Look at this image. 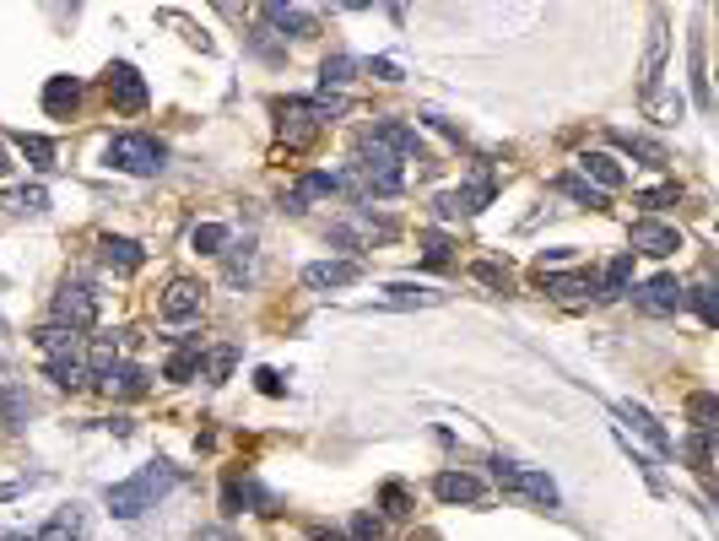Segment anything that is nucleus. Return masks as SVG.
Instances as JSON below:
<instances>
[{
	"label": "nucleus",
	"instance_id": "nucleus-18",
	"mask_svg": "<svg viewBox=\"0 0 719 541\" xmlns=\"http://www.w3.org/2000/svg\"><path fill=\"white\" fill-rule=\"evenodd\" d=\"M617 417H622V422H633V433H644V439L655 444L660 455H676V439H671V433L660 428L655 417L644 412V406H633V401H617Z\"/></svg>",
	"mask_w": 719,
	"mask_h": 541
},
{
	"label": "nucleus",
	"instance_id": "nucleus-31",
	"mask_svg": "<svg viewBox=\"0 0 719 541\" xmlns=\"http://www.w3.org/2000/svg\"><path fill=\"white\" fill-rule=\"evenodd\" d=\"M628 282H633V249H622V255L606 266V276H601V298H622L628 293Z\"/></svg>",
	"mask_w": 719,
	"mask_h": 541
},
{
	"label": "nucleus",
	"instance_id": "nucleus-6",
	"mask_svg": "<svg viewBox=\"0 0 719 541\" xmlns=\"http://www.w3.org/2000/svg\"><path fill=\"white\" fill-rule=\"evenodd\" d=\"M492 195H498V174H492V168L482 163L471 179L460 184V190L438 195V211H444V217H476V211L492 206Z\"/></svg>",
	"mask_w": 719,
	"mask_h": 541
},
{
	"label": "nucleus",
	"instance_id": "nucleus-8",
	"mask_svg": "<svg viewBox=\"0 0 719 541\" xmlns=\"http://www.w3.org/2000/svg\"><path fill=\"white\" fill-rule=\"evenodd\" d=\"M628 244H633V255H649V260H665V255H676L682 249V233L671 228V222H655V217H638L633 222V233H628Z\"/></svg>",
	"mask_w": 719,
	"mask_h": 541
},
{
	"label": "nucleus",
	"instance_id": "nucleus-51",
	"mask_svg": "<svg viewBox=\"0 0 719 541\" xmlns=\"http://www.w3.org/2000/svg\"><path fill=\"white\" fill-rule=\"evenodd\" d=\"M676 120H682V98H665L660 103V125H676Z\"/></svg>",
	"mask_w": 719,
	"mask_h": 541
},
{
	"label": "nucleus",
	"instance_id": "nucleus-17",
	"mask_svg": "<svg viewBox=\"0 0 719 541\" xmlns=\"http://www.w3.org/2000/svg\"><path fill=\"white\" fill-rule=\"evenodd\" d=\"M44 109L55 114V120H71V114L82 109V82H76V76H49L44 82Z\"/></svg>",
	"mask_w": 719,
	"mask_h": 541
},
{
	"label": "nucleus",
	"instance_id": "nucleus-49",
	"mask_svg": "<svg viewBox=\"0 0 719 541\" xmlns=\"http://www.w3.org/2000/svg\"><path fill=\"white\" fill-rule=\"evenodd\" d=\"M255 379H260V390H265V395H282V390H287V385H282V374H276V368H260Z\"/></svg>",
	"mask_w": 719,
	"mask_h": 541
},
{
	"label": "nucleus",
	"instance_id": "nucleus-15",
	"mask_svg": "<svg viewBox=\"0 0 719 541\" xmlns=\"http://www.w3.org/2000/svg\"><path fill=\"white\" fill-rule=\"evenodd\" d=\"M536 282H541V293H552V298H563V303H579V298H601V282H595L590 271H568V276H557V271H541Z\"/></svg>",
	"mask_w": 719,
	"mask_h": 541
},
{
	"label": "nucleus",
	"instance_id": "nucleus-27",
	"mask_svg": "<svg viewBox=\"0 0 719 541\" xmlns=\"http://www.w3.org/2000/svg\"><path fill=\"white\" fill-rule=\"evenodd\" d=\"M222 255H228V287H249V276H255V239L228 244Z\"/></svg>",
	"mask_w": 719,
	"mask_h": 541
},
{
	"label": "nucleus",
	"instance_id": "nucleus-53",
	"mask_svg": "<svg viewBox=\"0 0 719 541\" xmlns=\"http://www.w3.org/2000/svg\"><path fill=\"white\" fill-rule=\"evenodd\" d=\"M6 168H11V163H6V147H0V174H6Z\"/></svg>",
	"mask_w": 719,
	"mask_h": 541
},
{
	"label": "nucleus",
	"instance_id": "nucleus-20",
	"mask_svg": "<svg viewBox=\"0 0 719 541\" xmlns=\"http://www.w3.org/2000/svg\"><path fill=\"white\" fill-rule=\"evenodd\" d=\"M98 249H103V260H109L114 271H125V276L146 266V249H141L136 239H119V233H103V239H98Z\"/></svg>",
	"mask_w": 719,
	"mask_h": 541
},
{
	"label": "nucleus",
	"instance_id": "nucleus-10",
	"mask_svg": "<svg viewBox=\"0 0 719 541\" xmlns=\"http://www.w3.org/2000/svg\"><path fill=\"white\" fill-rule=\"evenodd\" d=\"M201 298H206L201 282H190V276H173L163 303H157V314H163L168 325H184V320H195V314H201Z\"/></svg>",
	"mask_w": 719,
	"mask_h": 541
},
{
	"label": "nucleus",
	"instance_id": "nucleus-22",
	"mask_svg": "<svg viewBox=\"0 0 719 541\" xmlns=\"http://www.w3.org/2000/svg\"><path fill=\"white\" fill-rule=\"evenodd\" d=\"M260 17L271 22L282 38H287V33H292V38H309V33H314V11H303V6H265Z\"/></svg>",
	"mask_w": 719,
	"mask_h": 541
},
{
	"label": "nucleus",
	"instance_id": "nucleus-12",
	"mask_svg": "<svg viewBox=\"0 0 719 541\" xmlns=\"http://www.w3.org/2000/svg\"><path fill=\"white\" fill-rule=\"evenodd\" d=\"M109 98H114V109H119V114H141L152 92H146V82H141L136 65L119 60V65H109Z\"/></svg>",
	"mask_w": 719,
	"mask_h": 541
},
{
	"label": "nucleus",
	"instance_id": "nucleus-41",
	"mask_svg": "<svg viewBox=\"0 0 719 541\" xmlns=\"http://www.w3.org/2000/svg\"><path fill=\"white\" fill-rule=\"evenodd\" d=\"M633 201H638V206H644V211H660V206H676V201H682V184H655V190H638V195H633Z\"/></svg>",
	"mask_w": 719,
	"mask_h": 541
},
{
	"label": "nucleus",
	"instance_id": "nucleus-26",
	"mask_svg": "<svg viewBox=\"0 0 719 541\" xmlns=\"http://www.w3.org/2000/svg\"><path fill=\"white\" fill-rule=\"evenodd\" d=\"M611 141H617V152H628V157H644L649 168H665V147H660V141H649V136H633V130H611Z\"/></svg>",
	"mask_w": 719,
	"mask_h": 541
},
{
	"label": "nucleus",
	"instance_id": "nucleus-48",
	"mask_svg": "<svg viewBox=\"0 0 719 541\" xmlns=\"http://www.w3.org/2000/svg\"><path fill=\"white\" fill-rule=\"evenodd\" d=\"M195 541H238V531H233V525H201Z\"/></svg>",
	"mask_w": 719,
	"mask_h": 541
},
{
	"label": "nucleus",
	"instance_id": "nucleus-14",
	"mask_svg": "<svg viewBox=\"0 0 719 541\" xmlns=\"http://www.w3.org/2000/svg\"><path fill=\"white\" fill-rule=\"evenodd\" d=\"M363 266L357 260H309L303 266V287H314V293H330V287H352Z\"/></svg>",
	"mask_w": 719,
	"mask_h": 541
},
{
	"label": "nucleus",
	"instance_id": "nucleus-36",
	"mask_svg": "<svg viewBox=\"0 0 719 541\" xmlns=\"http://www.w3.org/2000/svg\"><path fill=\"white\" fill-rule=\"evenodd\" d=\"M114 368H119L114 341H109V336H103V341H92V352H87V374H92V379H109Z\"/></svg>",
	"mask_w": 719,
	"mask_h": 541
},
{
	"label": "nucleus",
	"instance_id": "nucleus-47",
	"mask_svg": "<svg viewBox=\"0 0 719 541\" xmlns=\"http://www.w3.org/2000/svg\"><path fill=\"white\" fill-rule=\"evenodd\" d=\"M352 536H357V541H379V536H384V520H379V514H357V520H352Z\"/></svg>",
	"mask_w": 719,
	"mask_h": 541
},
{
	"label": "nucleus",
	"instance_id": "nucleus-24",
	"mask_svg": "<svg viewBox=\"0 0 719 541\" xmlns=\"http://www.w3.org/2000/svg\"><path fill=\"white\" fill-rule=\"evenodd\" d=\"M44 374H49V379H55V385H60V390H87V385H92L87 363H82V358H76V352H71V358H49V363H44Z\"/></svg>",
	"mask_w": 719,
	"mask_h": 541
},
{
	"label": "nucleus",
	"instance_id": "nucleus-46",
	"mask_svg": "<svg viewBox=\"0 0 719 541\" xmlns=\"http://www.w3.org/2000/svg\"><path fill=\"white\" fill-rule=\"evenodd\" d=\"M471 276H476V282H487V287H498V293H509V271H503V266H492V260H476Z\"/></svg>",
	"mask_w": 719,
	"mask_h": 541
},
{
	"label": "nucleus",
	"instance_id": "nucleus-29",
	"mask_svg": "<svg viewBox=\"0 0 719 541\" xmlns=\"http://www.w3.org/2000/svg\"><path fill=\"white\" fill-rule=\"evenodd\" d=\"M228 244H233V233L222 228V222H195V233H190V249H195V255H222Z\"/></svg>",
	"mask_w": 719,
	"mask_h": 541
},
{
	"label": "nucleus",
	"instance_id": "nucleus-52",
	"mask_svg": "<svg viewBox=\"0 0 719 541\" xmlns=\"http://www.w3.org/2000/svg\"><path fill=\"white\" fill-rule=\"evenodd\" d=\"M314 536H319V541H346L341 531H314Z\"/></svg>",
	"mask_w": 719,
	"mask_h": 541
},
{
	"label": "nucleus",
	"instance_id": "nucleus-5",
	"mask_svg": "<svg viewBox=\"0 0 719 541\" xmlns=\"http://www.w3.org/2000/svg\"><path fill=\"white\" fill-rule=\"evenodd\" d=\"M492 482L503 487V493H519V498H530V504H541V509H557V482L547 477V471H530V466H514V460H492Z\"/></svg>",
	"mask_w": 719,
	"mask_h": 541
},
{
	"label": "nucleus",
	"instance_id": "nucleus-30",
	"mask_svg": "<svg viewBox=\"0 0 719 541\" xmlns=\"http://www.w3.org/2000/svg\"><path fill=\"white\" fill-rule=\"evenodd\" d=\"M28 395H22L11 379H0V417H6V428H28Z\"/></svg>",
	"mask_w": 719,
	"mask_h": 541
},
{
	"label": "nucleus",
	"instance_id": "nucleus-40",
	"mask_svg": "<svg viewBox=\"0 0 719 541\" xmlns=\"http://www.w3.org/2000/svg\"><path fill=\"white\" fill-rule=\"evenodd\" d=\"M379 504H384V514H390V520H406V514H411V493H406L401 482H384V487H379Z\"/></svg>",
	"mask_w": 719,
	"mask_h": 541
},
{
	"label": "nucleus",
	"instance_id": "nucleus-37",
	"mask_svg": "<svg viewBox=\"0 0 719 541\" xmlns=\"http://www.w3.org/2000/svg\"><path fill=\"white\" fill-rule=\"evenodd\" d=\"M687 417H692V428H698V433H709V428H714V417H719V401H714L709 390L687 395Z\"/></svg>",
	"mask_w": 719,
	"mask_h": 541
},
{
	"label": "nucleus",
	"instance_id": "nucleus-13",
	"mask_svg": "<svg viewBox=\"0 0 719 541\" xmlns=\"http://www.w3.org/2000/svg\"><path fill=\"white\" fill-rule=\"evenodd\" d=\"M574 163H579V179L590 184V190H601V195H611V190L628 184V174H622V163L611 152H579Z\"/></svg>",
	"mask_w": 719,
	"mask_h": 541
},
{
	"label": "nucleus",
	"instance_id": "nucleus-38",
	"mask_svg": "<svg viewBox=\"0 0 719 541\" xmlns=\"http://www.w3.org/2000/svg\"><path fill=\"white\" fill-rule=\"evenodd\" d=\"M352 71H357L352 55H330L325 65H319V82H325V92L330 87H346V82H352Z\"/></svg>",
	"mask_w": 719,
	"mask_h": 541
},
{
	"label": "nucleus",
	"instance_id": "nucleus-1",
	"mask_svg": "<svg viewBox=\"0 0 719 541\" xmlns=\"http://www.w3.org/2000/svg\"><path fill=\"white\" fill-rule=\"evenodd\" d=\"M173 482H179V466H168V460H152V466H141V471H136V477L114 482L109 493H103V504H109L114 520H141V514L152 509Z\"/></svg>",
	"mask_w": 719,
	"mask_h": 541
},
{
	"label": "nucleus",
	"instance_id": "nucleus-2",
	"mask_svg": "<svg viewBox=\"0 0 719 541\" xmlns=\"http://www.w3.org/2000/svg\"><path fill=\"white\" fill-rule=\"evenodd\" d=\"M352 103L341 98H287V103H276V114H282V141L287 147H303V141H314V130L325 125V120H336V114H346Z\"/></svg>",
	"mask_w": 719,
	"mask_h": 541
},
{
	"label": "nucleus",
	"instance_id": "nucleus-25",
	"mask_svg": "<svg viewBox=\"0 0 719 541\" xmlns=\"http://www.w3.org/2000/svg\"><path fill=\"white\" fill-rule=\"evenodd\" d=\"M109 385H114L119 401H141V395L152 390V374H146V368H136V363H119L114 374H109Z\"/></svg>",
	"mask_w": 719,
	"mask_h": 541
},
{
	"label": "nucleus",
	"instance_id": "nucleus-4",
	"mask_svg": "<svg viewBox=\"0 0 719 541\" xmlns=\"http://www.w3.org/2000/svg\"><path fill=\"white\" fill-rule=\"evenodd\" d=\"M163 141L157 136H114L109 147H103V163L119 168V174H136V179H152L157 168H163Z\"/></svg>",
	"mask_w": 719,
	"mask_h": 541
},
{
	"label": "nucleus",
	"instance_id": "nucleus-35",
	"mask_svg": "<svg viewBox=\"0 0 719 541\" xmlns=\"http://www.w3.org/2000/svg\"><path fill=\"white\" fill-rule=\"evenodd\" d=\"M6 206L28 217V211H44L49 206V190H44V184H17V190H6Z\"/></svg>",
	"mask_w": 719,
	"mask_h": 541
},
{
	"label": "nucleus",
	"instance_id": "nucleus-3",
	"mask_svg": "<svg viewBox=\"0 0 719 541\" xmlns=\"http://www.w3.org/2000/svg\"><path fill=\"white\" fill-rule=\"evenodd\" d=\"M357 184L363 190H374V195H401L406 190V168H401V157H395L390 147H379L374 136H363L357 141Z\"/></svg>",
	"mask_w": 719,
	"mask_h": 541
},
{
	"label": "nucleus",
	"instance_id": "nucleus-44",
	"mask_svg": "<svg viewBox=\"0 0 719 541\" xmlns=\"http://www.w3.org/2000/svg\"><path fill=\"white\" fill-rule=\"evenodd\" d=\"M687 460H692V471H698V477H709V471H714V466H709V460H714V455H709V433H692V439H687Z\"/></svg>",
	"mask_w": 719,
	"mask_h": 541
},
{
	"label": "nucleus",
	"instance_id": "nucleus-9",
	"mask_svg": "<svg viewBox=\"0 0 719 541\" xmlns=\"http://www.w3.org/2000/svg\"><path fill=\"white\" fill-rule=\"evenodd\" d=\"M633 303H638V309H644V314H676V309H682V303H687V287L676 282L671 271H660V276H649V282L638 287V293H633Z\"/></svg>",
	"mask_w": 719,
	"mask_h": 541
},
{
	"label": "nucleus",
	"instance_id": "nucleus-34",
	"mask_svg": "<svg viewBox=\"0 0 719 541\" xmlns=\"http://www.w3.org/2000/svg\"><path fill=\"white\" fill-rule=\"evenodd\" d=\"M17 152L28 157L38 174H49V168H55V141H49V136H17Z\"/></svg>",
	"mask_w": 719,
	"mask_h": 541
},
{
	"label": "nucleus",
	"instance_id": "nucleus-21",
	"mask_svg": "<svg viewBox=\"0 0 719 541\" xmlns=\"http://www.w3.org/2000/svg\"><path fill=\"white\" fill-rule=\"evenodd\" d=\"M341 190H346L341 174H303V184L287 195V211H303L309 201H319V195H341Z\"/></svg>",
	"mask_w": 719,
	"mask_h": 541
},
{
	"label": "nucleus",
	"instance_id": "nucleus-42",
	"mask_svg": "<svg viewBox=\"0 0 719 541\" xmlns=\"http://www.w3.org/2000/svg\"><path fill=\"white\" fill-rule=\"evenodd\" d=\"M687 298H692V309H698L703 325H719V303H714V287H709V282L687 287Z\"/></svg>",
	"mask_w": 719,
	"mask_h": 541
},
{
	"label": "nucleus",
	"instance_id": "nucleus-28",
	"mask_svg": "<svg viewBox=\"0 0 719 541\" xmlns=\"http://www.w3.org/2000/svg\"><path fill=\"white\" fill-rule=\"evenodd\" d=\"M660 65H665V11H655V28H649V49H644V87L660 82Z\"/></svg>",
	"mask_w": 719,
	"mask_h": 541
},
{
	"label": "nucleus",
	"instance_id": "nucleus-11",
	"mask_svg": "<svg viewBox=\"0 0 719 541\" xmlns=\"http://www.w3.org/2000/svg\"><path fill=\"white\" fill-rule=\"evenodd\" d=\"M368 136H374L379 147H390L395 157H401V163H428V141H422L411 125H401V120H379L374 130H368Z\"/></svg>",
	"mask_w": 719,
	"mask_h": 541
},
{
	"label": "nucleus",
	"instance_id": "nucleus-16",
	"mask_svg": "<svg viewBox=\"0 0 719 541\" xmlns=\"http://www.w3.org/2000/svg\"><path fill=\"white\" fill-rule=\"evenodd\" d=\"M433 498L438 504H482V482H476L471 471H438Z\"/></svg>",
	"mask_w": 719,
	"mask_h": 541
},
{
	"label": "nucleus",
	"instance_id": "nucleus-50",
	"mask_svg": "<svg viewBox=\"0 0 719 541\" xmlns=\"http://www.w3.org/2000/svg\"><path fill=\"white\" fill-rule=\"evenodd\" d=\"M368 71H374L379 82H401V65H395V60H374V65H368Z\"/></svg>",
	"mask_w": 719,
	"mask_h": 541
},
{
	"label": "nucleus",
	"instance_id": "nucleus-7",
	"mask_svg": "<svg viewBox=\"0 0 719 541\" xmlns=\"http://www.w3.org/2000/svg\"><path fill=\"white\" fill-rule=\"evenodd\" d=\"M49 309H55V325H65V331H92L98 325V293L87 282H60Z\"/></svg>",
	"mask_w": 719,
	"mask_h": 541
},
{
	"label": "nucleus",
	"instance_id": "nucleus-54",
	"mask_svg": "<svg viewBox=\"0 0 719 541\" xmlns=\"http://www.w3.org/2000/svg\"><path fill=\"white\" fill-rule=\"evenodd\" d=\"M0 331H6V325H0Z\"/></svg>",
	"mask_w": 719,
	"mask_h": 541
},
{
	"label": "nucleus",
	"instance_id": "nucleus-19",
	"mask_svg": "<svg viewBox=\"0 0 719 541\" xmlns=\"http://www.w3.org/2000/svg\"><path fill=\"white\" fill-rule=\"evenodd\" d=\"M87 536V514L76 509V504H60L55 514H49V525L38 531L33 541H82Z\"/></svg>",
	"mask_w": 719,
	"mask_h": 541
},
{
	"label": "nucleus",
	"instance_id": "nucleus-32",
	"mask_svg": "<svg viewBox=\"0 0 719 541\" xmlns=\"http://www.w3.org/2000/svg\"><path fill=\"white\" fill-rule=\"evenodd\" d=\"M33 341L44 347V358H71L76 352V331H65V325H44V331H33Z\"/></svg>",
	"mask_w": 719,
	"mask_h": 541
},
{
	"label": "nucleus",
	"instance_id": "nucleus-43",
	"mask_svg": "<svg viewBox=\"0 0 719 541\" xmlns=\"http://www.w3.org/2000/svg\"><path fill=\"white\" fill-rule=\"evenodd\" d=\"M233 363H238V352H233V347H217V352L206 358V379H211V385H222V379L233 374Z\"/></svg>",
	"mask_w": 719,
	"mask_h": 541
},
{
	"label": "nucleus",
	"instance_id": "nucleus-45",
	"mask_svg": "<svg viewBox=\"0 0 719 541\" xmlns=\"http://www.w3.org/2000/svg\"><path fill=\"white\" fill-rule=\"evenodd\" d=\"M422 266H449V239L444 233H422Z\"/></svg>",
	"mask_w": 719,
	"mask_h": 541
},
{
	"label": "nucleus",
	"instance_id": "nucleus-23",
	"mask_svg": "<svg viewBox=\"0 0 719 541\" xmlns=\"http://www.w3.org/2000/svg\"><path fill=\"white\" fill-rule=\"evenodd\" d=\"M384 303L390 309H433V303H444L438 287H417V282H390L384 287Z\"/></svg>",
	"mask_w": 719,
	"mask_h": 541
},
{
	"label": "nucleus",
	"instance_id": "nucleus-33",
	"mask_svg": "<svg viewBox=\"0 0 719 541\" xmlns=\"http://www.w3.org/2000/svg\"><path fill=\"white\" fill-rule=\"evenodd\" d=\"M163 374L173 379V385H184V379H195V374H201V341H190V347H179V352H173Z\"/></svg>",
	"mask_w": 719,
	"mask_h": 541
},
{
	"label": "nucleus",
	"instance_id": "nucleus-39",
	"mask_svg": "<svg viewBox=\"0 0 719 541\" xmlns=\"http://www.w3.org/2000/svg\"><path fill=\"white\" fill-rule=\"evenodd\" d=\"M557 190H563V195H574V201H579V206H590V211H606V195H601V190H590V184L574 179V174H563V179H557Z\"/></svg>",
	"mask_w": 719,
	"mask_h": 541
}]
</instances>
